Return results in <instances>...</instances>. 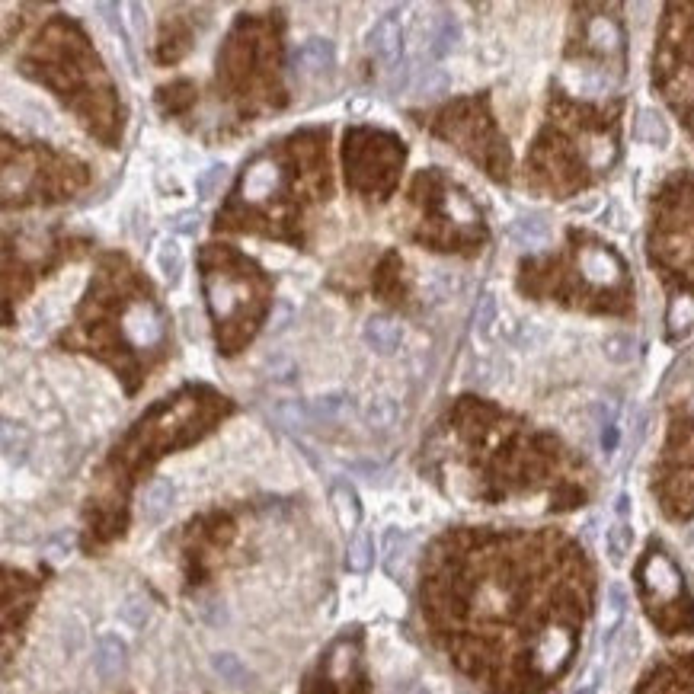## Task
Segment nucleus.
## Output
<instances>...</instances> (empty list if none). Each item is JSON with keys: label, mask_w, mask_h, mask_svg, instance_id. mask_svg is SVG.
Returning a JSON list of instances; mask_svg holds the SVG:
<instances>
[{"label": "nucleus", "mask_w": 694, "mask_h": 694, "mask_svg": "<svg viewBox=\"0 0 694 694\" xmlns=\"http://www.w3.org/2000/svg\"><path fill=\"white\" fill-rule=\"evenodd\" d=\"M589 599V560L557 531H455L423 573L432 634L490 694L551 688L573 663Z\"/></svg>", "instance_id": "obj_1"}, {"label": "nucleus", "mask_w": 694, "mask_h": 694, "mask_svg": "<svg viewBox=\"0 0 694 694\" xmlns=\"http://www.w3.org/2000/svg\"><path fill=\"white\" fill-rule=\"evenodd\" d=\"M640 592L653 624L663 634H691L694 631V602L685 592L682 573L675 570V563L666 557V551L659 544H650L647 554H643L640 567Z\"/></svg>", "instance_id": "obj_2"}, {"label": "nucleus", "mask_w": 694, "mask_h": 694, "mask_svg": "<svg viewBox=\"0 0 694 694\" xmlns=\"http://www.w3.org/2000/svg\"><path fill=\"white\" fill-rule=\"evenodd\" d=\"M637 694H694V653H679L653 666L637 685Z\"/></svg>", "instance_id": "obj_3"}, {"label": "nucleus", "mask_w": 694, "mask_h": 694, "mask_svg": "<svg viewBox=\"0 0 694 694\" xmlns=\"http://www.w3.org/2000/svg\"><path fill=\"white\" fill-rule=\"evenodd\" d=\"M368 45H371V52L381 58V64L394 68V64L400 61V55H403V29H400V23L394 20V16H381V20L371 26Z\"/></svg>", "instance_id": "obj_4"}, {"label": "nucleus", "mask_w": 694, "mask_h": 694, "mask_svg": "<svg viewBox=\"0 0 694 694\" xmlns=\"http://www.w3.org/2000/svg\"><path fill=\"white\" fill-rule=\"evenodd\" d=\"M125 663H128V647L119 637L106 634V637L96 640L93 669H96V675H100L103 682H116L119 675L125 672Z\"/></svg>", "instance_id": "obj_5"}, {"label": "nucleus", "mask_w": 694, "mask_h": 694, "mask_svg": "<svg viewBox=\"0 0 694 694\" xmlns=\"http://www.w3.org/2000/svg\"><path fill=\"white\" fill-rule=\"evenodd\" d=\"M362 340L368 349H375L378 355H394L400 349V340H403V330L397 320H391L387 314H375L365 320L362 327Z\"/></svg>", "instance_id": "obj_6"}, {"label": "nucleus", "mask_w": 694, "mask_h": 694, "mask_svg": "<svg viewBox=\"0 0 694 694\" xmlns=\"http://www.w3.org/2000/svg\"><path fill=\"white\" fill-rule=\"evenodd\" d=\"M292 61H295V68H301V71H327V68H333V61H336V48H333L330 39L314 36V39L304 42L301 48H295Z\"/></svg>", "instance_id": "obj_7"}, {"label": "nucleus", "mask_w": 694, "mask_h": 694, "mask_svg": "<svg viewBox=\"0 0 694 694\" xmlns=\"http://www.w3.org/2000/svg\"><path fill=\"white\" fill-rule=\"evenodd\" d=\"M154 263H157V272L164 276V282L173 288V285H180L183 279V266H186V253L180 247V240H173V237H164L157 244V253H154Z\"/></svg>", "instance_id": "obj_8"}, {"label": "nucleus", "mask_w": 694, "mask_h": 694, "mask_svg": "<svg viewBox=\"0 0 694 694\" xmlns=\"http://www.w3.org/2000/svg\"><path fill=\"white\" fill-rule=\"evenodd\" d=\"M173 499H176V487L170 480H154L148 493H144V519L148 522H160L164 515L173 509Z\"/></svg>", "instance_id": "obj_9"}, {"label": "nucleus", "mask_w": 694, "mask_h": 694, "mask_svg": "<svg viewBox=\"0 0 694 694\" xmlns=\"http://www.w3.org/2000/svg\"><path fill=\"white\" fill-rule=\"evenodd\" d=\"M333 509H336V519H340V525L349 531L362 522V506H359V496H355V490L349 487V483H336L333 487Z\"/></svg>", "instance_id": "obj_10"}, {"label": "nucleus", "mask_w": 694, "mask_h": 694, "mask_svg": "<svg viewBox=\"0 0 694 694\" xmlns=\"http://www.w3.org/2000/svg\"><path fill=\"white\" fill-rule=\"evenodd\" d=\"M634 132H637L640 141L656 144V148H666V144H669V125L663 122V116H659L656 109H643L640 112Z\"/></svg>", "instance_id": "obj_11"}, {"label": "nucleus", "mask_w": 694, "mask_h": 694, "mask_svg": "<svg viewBox=\"0 0 694 694\" xmlns=\"http://www.w3.org/2000/svg\"><path fill=\"white\" fill-rule=\"evenodd\" d=\"M397 419H400V407H397V400L387 397V394L375 397L365 407V423L371 429H391V426H397Z\"/></svg>", "instance_id": "obj_12"}, {"label": "nucleus", "mask_w": 694, "mask_h": 694, "mask_svg": "<svg viewBox=\"0 0 694 694\" xmlns=\"http://www.w3.org/2000/svg\"><path fill=\"white\" fill-rule=\"evenodd\" d=\"M458 42H461V26H458L455 16H445V20L439 23V29H435V36H432L429 55L432 58H448L458 48Z\"/></svg>", "instance_id": "obj_13"}, {"label": "nucleus", "mask_w": 694, "mask_h": 694, "mask_svg": "<svg viewBox=\"0 0 694 694\" xmlns=\"http://www.w3.org/2000/svg\"><path fill=\"white\" fill-rule=\"evenodd\" d=\"M624 611H627V592L621 583H611L605 592V637L618 631V624L624 621Z\"/></svg>", "instance_id": "obj_14"}, {"label": "nucleus", "mask_w": 694, "mask_h": 694, "mask_svg": "<svg viewBox=\"0 0 694 694\" xmlns=\"http://www.w3.org/2000/svg\"><path fill=\"white\" fill-rule=\"evenodd\" d=\"M371 563H375V541H371L368 531H359L349 544V557H346V567L352 573H365Z\"/></svg>", "instance_id": "obj_15"}, {"label": "nucleus", "mask_w": 694, "mask_h": 694, "mask_svg": "<svg viewBox=\"0 0 694 694\" xmlns=\"http://www.w3.org/2000/svg\"><path fill=\"white\" fill-rule=\"evenodd\" d=\"M602 349H605V359L615 362V365H631L634 355H637L634 336H627V333H611V336H605Z\"/></svg>", "instance_id": "obj_16"}, {"label": "nucleus", "mask_w": 694, "mask_h": 694, "mask_svg": "<svg viewBox=\"0 0 694 694\" xmlns=\"http://www.w3.org/2000/svg\"><path fill=\"white\" fill-rule=\"evenodd\" d=\"M308 410L317 419H340V416H346L352 410V403H349L346 394H320V397H314L308 403Z\"/></svg>", "instance_id": "obj_17"}, {"label": "nucleus", "mask_w": 694, "mask_h": 694, "mask_svg": "<svg viewBox=\"0 0 694 694\" xmlns=\"http://www.w3.org/2000/svg\"><path fill=\"white\" fill-rule=\"evenodd\" d=\"M26 451H29V432H26V426L10 423V419H7V423H4V455H7V461L23 464Z\"/></svg>", "instance_id": "obj_18"}, {"label": "nucleus", "mask_w": 694, "mask_h": 694, "mask_svg": "<svg viewBox=\"0 0 694 694\" xmlns=\"http://www.w3.org/2000/svg\"><path fill=\"white\" fill-rule=\"evenodd\" d=\"M512 237H519L528 247H541L547 244V237H551V228H547V221L541 218H519L512 224Z\"/></svg>", "instance_id": "obj_19"}, {"label": "nucleus", "mask_w": 694, "mask_h": 694, "mask_svg": "<svg viewBox=\"0 0 694 694\" xmlns=\"http://www.w3.org/2000/svg\"><path fill=\"white\" fill-rule=\"evenodd\" d=\"M212 666H215V672L221 675V679L231 682V685H247V682H250L247 666L240 663V659H237L234 653H215V656H212Z\"/></svg>", "instance_id": "obj_20"}, {"label": "nucleus", "mask_w": 694, "mask_h": 694, "mask_svg": "<svg viewBox=\"0 0 694 694\" xmlns=\"http://www.w3.org/2000/svg\"><path fill=\"white\" fill-rule=\"evenodd\" d=\"M224 176H228V167H224V164L205 167V170L196 176V196H199V199H215V192L221 189Z\"/></svg>", "instance_id": "obj_21"}, {"label": "nucleus", "mask_w": 694, "mask_h": 694, "mask_svg": "<svg viewBox=\"0 0 694 694\" xmlns=\"http://www.w3.org/2000/svg\"><path fill=\"white\" fill-rule=\"evenodd\" d=\"M448 87H451V77L442 71V68H426V74L419 77V96H423V100H435V96H442V93H448Z\"/></svg>", "instance_id": "obj_22"}, {"label": "nucleus", "mask_w": 694, "mask_h": 694, "mask_svg": "<svg viewBox=\"0 0 694 694\" xmlns=\"http://www.w3.org/2000/svg\"><path fill=\"white\" fill-rule=\"evenodd\" d=\"M631 541H634V531L627 528V525H615L608 531V538H605V547H608V557L621 563L627 554H631Z\"/></svg>", "instance_id": "obj_23"}, {"label": "nucleus", "mask_w": 694, "mask_h": 694, "mask_svg": "<svg viewBox=\"0 0 694 694\" xmlns=\"http://www.w3.org/2000/svg\"><path fill=\"white\" fill-rule=\"evenodd\" d=\"M170 228L173 234H183V237H196L199 228H202V215L196 212V208H186V212H176L170 218Z\"/></svg>", "instance_id": "obj_24"}, {"label": "nucleus", "mask_w": 694, "mask_h": 694, "mask_svg": "<svg viewBox=\"0 0 694 694\" xmlns=\"http://www.w3.org/2000/svg\"><path fill=\"white\" fill-rule=\"evenodd\" d=\"M119 618L125 624H132V627H144V624H148V618H151V605L144 602V599H128L119 608Z\"/></svg>", "instance_id": "obj_25"}, {"label": "nucleus", "mask_w": 694, "mask_h": 694, "mask_svg": "<svg viewBox=\"0 0 694 694\" xmlns=\"http://www.w3.org/2000/svg\"><path fill=\"white\" fill-rule=\"evenodd\" d=\"M292 320H295V308H292V304H288L285 298L276 301V311H272V317H269V333H272V336L285 333Z\"/></svg>", "instance_id": "obj_26"}, {"label": "nucleus", "mask_w": 694, "mask_h": 694, "mask_svg": "<svg viewBox=\"0 0 694 694\" xmlns=\"http://www.w3.org/2000/svg\"><path fill=\"white\" fill-rule=\"evenodd\" d=\"M493 320H496V298L493 295H483L480 304H477V317H474L477 333H490Z\"/></svg>", "instance_id": "obj_27"}, {"label": "nucleus", "mask_w": 694, "mask_h": 694, "mask_svg": "<svg viewBox=\"0 0 694 694\" xmlns=\"http://www.w3.org/2000/svg\"><path fill=\"white\" fill-rule=\"evenodd\" d=\"M276 413H279L282 419H288V423H308V419H311V410H308V407H301L298 400L279 403V407H276Z\"/></svg>", "instance_id": "obj_28"}, {"label": "nucleus", "mask_w": 694, "mask_h": 694, "mask_svg": "<svg viewBox=\"0 0 694 694\" xmlns=\"http://www.w3.org/2000/svg\"><path fill=\"white\" fill-rule=\"evenodd\" d=\"M602 448L608 451V455L618 448V426L615 423H605V429H602Z\"/></svg>", "instance_id": "obj_29"}, {"label": "nucleus", "mask_w": 694, "mask_h": 694, "mask_svg": "<svg viewBox=\"0 0 694 694\" xmlns=\"http://www.w3.org/2000/svg\"><path fill=\"white\" fill-rule=\"evenodd\" d=\"M269 371H272V378H276V381H288V378L295 375V365L288 362V359H282L279 365H272Z\"/></svg>", "instance_id": "obj_30"}, {"label": "nucleus", "mask_w": 694, "mask_h": 694, "mask_svg": "<svg viewBox=\"0 0 694 694\" xmlns=\"http://www.w3.org/2000/svg\"><path fill=\"white\" fill-rule=\"evenodd\" d=\"M576 694H595V688H579Z\"/></svg>", "instance_id": "obj_31"}]
</instances>
